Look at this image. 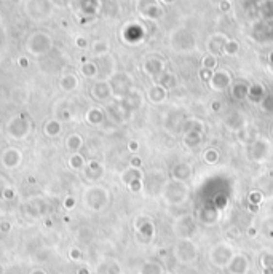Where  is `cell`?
<instances>
[{
  "label": "cell",
  "mask_w": 273,
  "mask_h": 274,
  "mask_svg": "<svg viewBox=\"0 0 273 274\" xmlns=\"http://www.w3.org/2000/svg\"><path fill=\"white\" fill-rule=\"evenodd\" d=\"M174 257L182 265H192L198 260V249L192 239H179L174 247Z\"/></svg>",
  "instance_id": "6da1fadb"
},
{
  "label": "cell",
  "mask_w": 273,
  "mask_h": 274,
  "mask_svg": "<svg viewBox=\"0 0 273 274\" xmlns=\"http://www.w3.org/2000/svg\"><path fill=\"white\" fill-rule=\"evenodd\" d=\"M233 255H235V250L232 245L227 243H221V244H216L214 247L209 250L208 260L216 268H227V265L233 259Z\"/></svg>",
  "instance_id": "7a4b0ae2"
},
{
  "label": "cell",
  "mask_w": 273,
  "mask_h": 274,
  "mask_svg": "<svg viewBox=\"0 0 273 274\" xmlns=\"http://www.w3.org/2000/svg\"><path fill=\"white\" fill-rule=\"evenodd\" d=\"M165 198L168 202L171 204H179V202H184L187 198V187L184 185V182H169L165 187Z\"/></svg>",
  "instance_id": "3957f363"
},
{
  "label": "cell",
  "mask_w": 273,
  "mask_h": 274,
  "mask_svg": "<svg viewBox=\"0 0 273 274\" xmlns=\"http://www.w3.org/2000/svg\"><path fill=\"white\" fill-rule=\"evenodd\" d=\"M249 259L243 254H235L230 263L227 265V271L228 274H248L249 271Z\"/></svg>",
  "instance_id": "277c9868"
},
{
  "label": "cell",
  "mask_w": 273,
  "mask_h": 274,
  "mask_svg": "<svg viewBox=\"0 0 273 274\" xmlns=\"http://www.w3.org/2000/svg\"><path fill=\"white\" fill-rule=\"evenodd\" d=\"M269 149H270L269 142L265 139H256L249 147V156L253 158L254 161H262L269 155Z\"/></svg>",
  "instance_id": "5b68a950"
},
{
  "label": "cell",
  "mask_w": 273,
  "mask_h": 274,
  "mask_svg": "<svg viewBox=\"0 0 273 274\" xmlns=\"http://www.w3.org/2000/svg\"><path fill=\"white\" fill-rule=\"evenodd\" d=\"M171 174L173 180H176V182H187L192 177V167L187 163H177L173 166Z\"/></svg>",
  "instance_id": "8992f818"
},
{
  "label": "cell",
  "mask_w": 273,
  "mask_h": 274,
  "mask_svg": "<svg viewBox=\"0 0 273 274\" xmlns=\"http://www.w3.org/2000/svg\"><path fill=\"white\" fill-rule=\"evenodd\" d=\"M225 126L228 129L240 133L241 129L246 128V118H244L243 115H240V113H233L225 120Z\"/></svg>",
  "instance_id": "52a82bcc"
},
{
  "label": "cell",
  "mask_w": 273,
  "mask_h": 274,
  "mask_svg": "<svg viewBox=\"0 0 273 274\" xmlns=\"http://www.w3.org/2000/svg\"><path fill=\"white\" fill-rule=\"evenodd\" d=\"M201 139H203V134L201 133H196V131H187V133L184 134L182 144L187 147V149H195L196 145H200Z\"/></svg>",
  "instance_id": "ba28073f"
},
{
  "label": "cell",
  "mask_w": 273,
  "mask_h": 274,
  "mask_svg": "<svg viewBox=\"0 0 273 274\" xmlns=\"http://www.w3.org/2000/svg\"><path fill=\"white\" fill-rule=\"evenodd\" d=\"M154 234H155V227H154V223H152L150 220H147V218H145V223H144V225H141V227H139V236H141V238H144L143 241H145V243H150L152 238H154Z\"/></svg>",
  "instance_id": "9c48e42d"
},
{
  "label": "cell",
  "mask_w": 273,
  "mask_h": 274,
  "mask_svg": "<svg viewBox=\"0 0 273 274\" xmlns=\"http://www.w3.org/2000/svg\"><path fill=\"white\" fill-rule=\"evenodd\" d=\"M163 266L158 261H147L144 263L143 270H141V274H163Z\"/></svg>",
  "instance_id": "30bf717a"
},
{
  "label": "cell",
  "mask_w": 273,
  "mask_h": 274,
  "mask_svg": "<svg viewBox=\"0 0 273 274\" xmlns=\"http://www.w3.org/2000/svg\"><path fill=\"white\" fill-rule=\"evenodd\" d=\"M149 97L152 102H163L166 99V91L161 90V88H154V90L150 91Z\"/></svg>",
  "instance_id": "8fae6325"
},
{
  "label": "cell",
  "mask_w": 273,
  "mask_h": 274,
  "mask_svg": "<svg viewBox=\"0 0 273 274\" xmlns=\"http://www.w3.org/2000/svg\"><path fill=\"white\" fill-rule=\"evenodd\" d=\"M214 80H219V83L212 86L214 90H224V88H227V85L230 83V78H228L227 72H219L214 76Z\"/></svg>",
  "instance_id": "7c38bea8"
},
{
  "label": "cell",
  "mask_w": 273,
  "mask_h": 274,
  "mask_svg": "<svg viewBox=\"0 0 273 274\" xmlns=\"http://www.w3.org/2000/svg\"><path fill=\"white\" fill-rule=\"evenodd\" d=\"M203 158L208 164H216L217 161H219V152H217L216 149H208L205 152Z\"/></svg>",
  "instance_id": "4fadbf2b"
},
{
  "label": "cell",
  "mask_w": 273,
  "mask_h": 274,
  "mask_svg": "<svg viewBox=\"0 0 273 274\" xmlns=\"http://www.w3.org/2000/svg\"><path fill=\"white\" fill-rule=\"evenodd\" d=\"M259 263L262 268H273V252H264L260 255Z\"/></svg>",
  "instance_id": "5bb4252c"
},
{
  "label": "cell",
  "mask_w": 273,
  "mask_h": 274,
  "mask_svg": "<svg viewBox=\"0 0 273 274\" xmlns=\"http://www.w3.org/2000/svg\"><path fill=\"white\" fill-rule=\"evenodd\" d=\"M248 199L251 204H256V206H259L264 202V195L260 193V191H251L249 196H248Z\"/></svg>",
  "instance_id": "9a60e30c"
},
{
  "label": "cell",
  "mask_w": 273,
  "mask_h": 274,
  "mask_svg": "<svg viewBox=\"0 0 273 274\" xmlns=\"http://www.w3.org/2000/svg\"><path fill=\"white\" fill-rule=\"evenodd\" d=\"M214 204H216L217 209H224V207L227 206V198H225V196H224V195H217V196H216V202H214Z\"/></svg>",
  "instance_id": "2e32d148"
},
{
  "label": "cell",
  "mask_w": 273,
  "mask_h": 274,
  "mask_svg": "<svg viewBox=\"0 0 273 274\" xmlns=\"http://www.w3.org/2000/svg\"><path fill=\"white\" fill-rule=\"evenodd\" d=\"M129 187H131V191H141V187H143V183H141V179L129 182Z\"/></svg>",
  "instance_id": "e0dca14e"
},
{
  "label": "cell",
  "mask_w": 273,
  "mask_h": 274,
  "mask_svg": "<svg viewBox=\"0 0 273 274\" xmlns=\"http://www.w3.org/2000/svg\"><path fill=\"white\" fill-rule=\"evenodd\" d=\"M216 65V59L212 58V56H206L205 58V67L206 69H212Z\"/></svg>",
  "instance_id": "ac0fdd59"
},
{
  "label": "cell",
  "mask_w": 273,
  "mask_h": 274,
  "mask_svg": "<svg viewBox=\"0 0 273 274\" xmlns=\"http://www.w3.org/2000/svg\"><path fill=\"white\" fill-rule=\"evenodd\" d=\"M221 107H222V104H221V102H212V106H211L212 112H219V110H221Z\"/></svg>",
  "instance_id": "d6986e66"
},
{
  "label": "cell",
  "mask_w": 273,
  "mask_h": 274,
  "mask_svg": "<svg viewBox=\"0 0 273 274\" xmlns=\"http://www.w3.org/2000/svg\"><path fill=\"white\" fill-rule=\"evenodd\" d=\"M131 166L139 167L141 166V158H133V160H131Z\"/></svg>",
  "instance_id": "ffe728a7"
},
{
  "label": "cell",
  "mask_w": 273,
  "mask_h": 274,
  "mask_svg": "<svg viewBox=\"0 0 273 274\" xmlns=\"http://www.w3.org/2000/svg\"><path fill=\"white\" fill-rule=\"evenodd\" d=\"M138 147H139L138 142H131V144H129V150L131 152H138Z\"/></svg>",
  "instance_id": "44dd1931"
},
{
  "label": "cell",
  "mask_w": 273,
  "mask_h": 274,
  "mask_svg": "<svg viewBox=\"0 0 273 274\" xmlns=\"http://www.w3.org/2000/svg\"><path fill=\"white\" fill-rule=\"evenodd\" d=\"M235 51H237V43H230V45H228L227 53H235Z\"/></svg>",
  "instance_id": "7402d4cb"
},
{
  "label": "cell",
  "mask_w": 273,
  "mask_h": 274,
  "mask_svg": "<svg viewBox=\"0 0 273 274\" xmlns=\"http://www.w3.org/2000/svg\"><path fill=\"white\" fill-rule=\"evenodd\" d=\"M260 274H273V268H262Z\"/></svg>",
  "instance_id": "603a6c76"
},
{
  "label": "cell",
  "mask_w": 273,
  "mask_h": 274,
  "mask_svg": "<svg viewBox=\"0 0 273 274\" xmlns=\"http://www.w3.org/2000/svg\"><path fill=\"white\" fill-rule=\"evenodd\" d=\"M248 233H249V236H256V229L254 228H251Z\"/></svg>",
  "instance_id": "cb8c5ba5"
},
{
  "label": "cell",
  "mask_w": 273,
  "mask_h": 274,
  "mask_svg": "<svg viewBox=\"0 0 273 274\" xmlns=\"http://www.w3.org/2000/svg\"><path fill=\"white\" fill-rule=\"evenodd\" d=\"M163 274H169V273H163Z\"/></svg>",
  "instance_id": "d4e9b609"
},
{
  "label": "cell",
  "mask_w": 273,
  "mask_h": 274,
  "mask_svg": "<svg viewBox=\"0 0 273 274\" xmlns=\"http://www.w3.org/2000/svg\"><path fill=\"white\" fill-rule=\"evenodd\" d=\"M272 134H273V129H272Z\"/></svg>",
  "instance_id": "484cf974"
}]
</instances>
